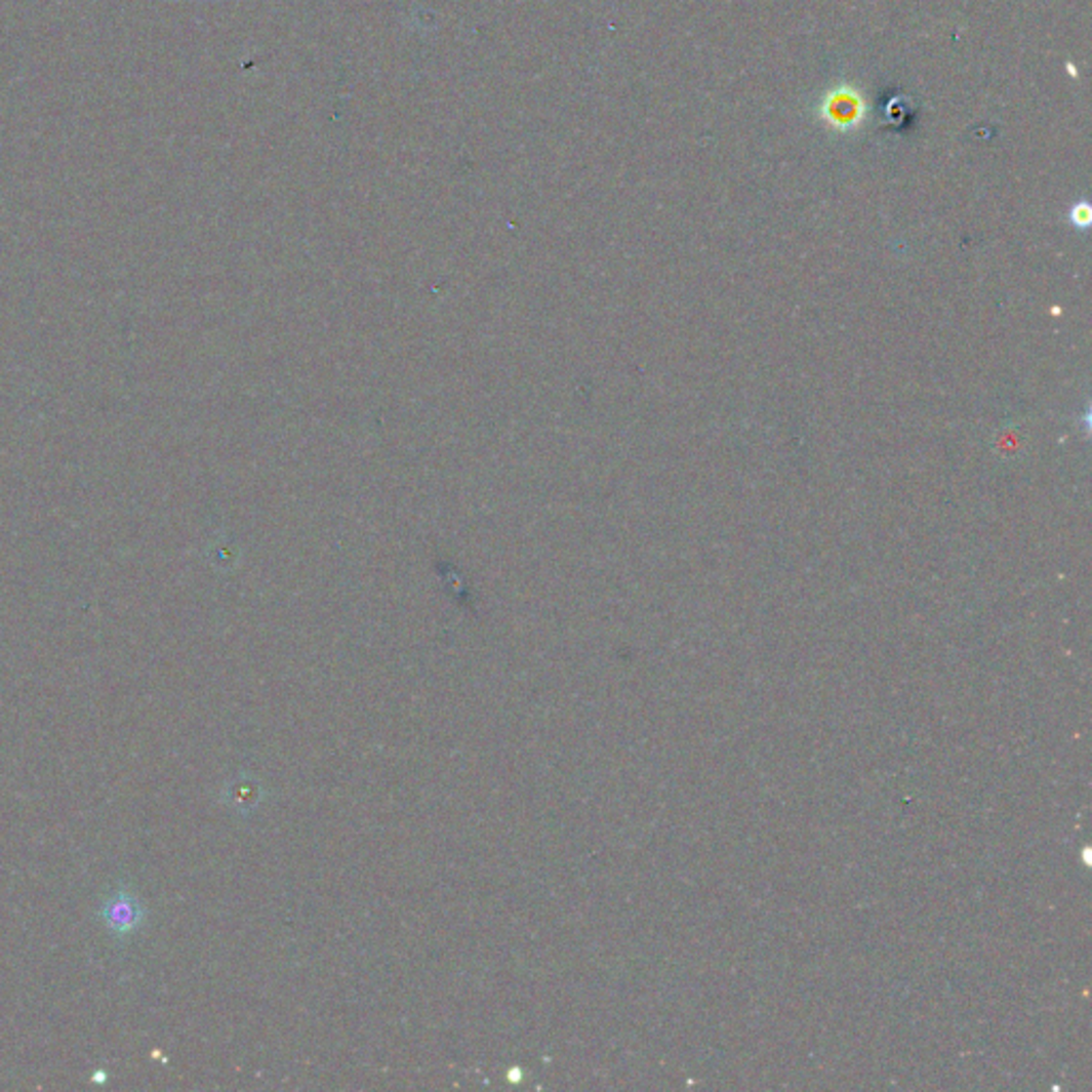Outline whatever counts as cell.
I'll use <instances>...</instances> for the list:
<instances>
[{
    "label": "cell",
    "mask_w": 1092,
    "mask_h": 1092,
    "mask_svg": "<svg viewBox=\"0 0 1092 1092\" xmlns=\"http://www.w3.org/2000/svg\"><path fill=\"white\" fill-rule=\"evenodd\" d=\"M100 918L116 937H126L135 932L144 922L141 904L132 898L128 892L120 890L112 898L105 900Z\"/></svg>",
    "instance_id": "6da1fadb"
},
{
    "label": "cell",
    "mask_w": 1092,
    "mask_h": 1092,
    "mask_svg": "<svg viewBox=\"0 0 1092 1092\" xmlns=\"http://www.w3.org/2000/svg\"><path fill=\"white\" fill-rule=\"evenodd\" d=\"M860 112H862L860 98H856V94H851L847 90L833 94L828 105H825V114H828V120L835 126H851L860 118Z\"/></svg>",
    "instance_id": "7a4b0ae2"
},
{
    "label": "cell",
    "mask_w": 1092,
    "mask_h": 1092,
    "mask_svg": "<svg viewBox=\"0 0 1092 1092\" xmlns=\"http://www.w3.org/2000/svg\"><path fill=\"white\" fill-rule=\"evenodd\" d=\"M1069 220H1071V225H1074L1076 229H1082V231L1090 227L1092 211H1090L1088 201H1080V203H1076V205L1071 207V211H1069Z\"/></svg>",
    "instance_id": "3957f363"
}]
</instances>
